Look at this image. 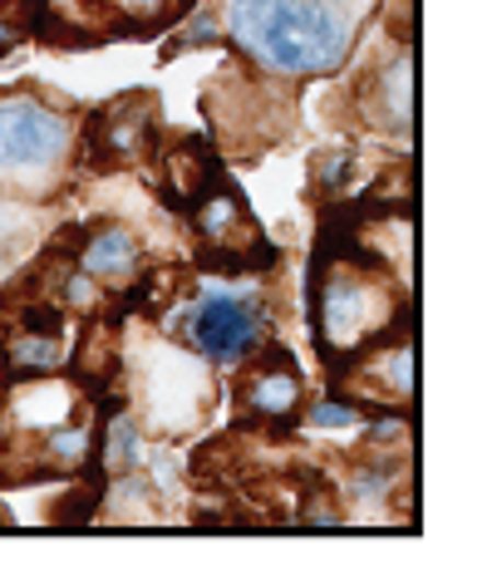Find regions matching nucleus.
<instances>
[{"instance_id":"obj_1","label":"nucleus","mask_w":492,"mask_h":561,"mask_svg":"<svg viewBox=\"0 0 492 561\" xmlns=\"http://www.w3.org/2000/svg\"><path fill=\"white\" fill-rule=\"evenodd\" d=\"M94 448V404L84 385L49 375H15L0 385V478L75 473Z\"/></svg>"},{"instance_id":"obj_2","label":"nucleus","mask_w":492,"mask_h":561,"mask_svg":"<svg viewBox=\"0 0 492 561\" xmlns=\"http://www.w3.org/2000/svg\"><path fill=\"white\" fill-rule=\"evenodd\" d=\"M409 325L404 276L359 247H340L316 272V340L330 365L369 350L389 330Z\"/></svg>"},{"instance_id":"obj_3","label":"nucleus","mask_w":492,"mask_h":561,"mask_svg":"<svg viewBox=\"0 0 492 561\" xmlns=\"http://www.w3.org/2000/svg\"><path fill=\"white\" fill-rule=\"evenodd\" d=\"M227 30L276 75H325L350 49V20L330 0H232Z\"/></svg>"},{"instance_id":"obj_4","label":"nucleus","mask_w":492,"mask_h":561,"mask_svg":"<svg viewBox=\"0 0 492 561\" xmlns=\"http://www.w3.org/2000/svg\"><path fill=\"white\" fill-rule=\"evenodd\" d=\"M69 158V118L35 94H0V187L45 193Z\"/></svg>"},{"instance_id":"obj_5","label":"nucleus","mask_w":492,"mask_h":561,"mask_svg":"<svg viewBox=\"0 0 492 561\" xmlns=\"http://www.w3.org/2000/svg\"><path fill=\"white\" fill-rule=\"evenodd\" d=\"M193 340L217 365H242L261 345V306L232 290H207L193 316Z\"/></svg>"},{"instance_id":"obj_6","label":"nucleus","mask_w":492,"mask_h":561,"mask_svg":"<svg viewBox=\"0 0 492 561\" xmlns=\"http://www.w3.org/2000/svg\"><path fill=\"white\" fill-rule=\"evenodd\" d=\"M345 394L369 399V404H409L414 394V350H409V325L399 330L394 345L375 340L369 350L345 359Z\"/></svg>"},{"instance_id":"obj_7","label":"nucleus","mask_w":492,"mask_h":561,"mask_svg":"<svg viewBox=\"0 0 492 561\" xmlns=\"http://www.w3.org/2000/svg\"><path fill=\"white\" fill-rule=\"evenodd\" d=\"M193 222H197V237L232 266H242L261 252V237H256L247 203L227 183H217V178L193 197Z\"/></svg>"},{"instance_id":"obj_8","label":"nucleus","mask_w":492,"mask_h":561,"mask_svg":"<svg viewBox=\"0 0 492 561\" xmlns=\"http://www.w3.org/2000/svg\"><path fill=\"white\" fill-rule=\"evenodd\" d=\"M153 144V99L144 94H124L114 99L108 108H99L94 118V158L99 163H134V158L148 153Z\"/></svg>"},{"instance_id":"obj_9","label":"nucleus","mask_w":492,"mask_h":561,"mask_svg":"<svg viewBox=\"0 0 492 561\" xmlns=\"http://www.w3.org/2000/svg\"><path fill=\"white\" fill-rule=\"evenodd\" d=\"M300 394H306V379L286 350H266L242 385V404L256 419H290L300 409Z\"/></svg>"},{"instance_id":"obj_10","label":"nucleus","mask_w":492,"mask_h":561,"mask_svg":"<svg viewBox=\"0 0 492 561\" xmlns=\"http://www.w3.org/2000/svg\"><path fill=\"white\" fill-rule=\"evenodd\" d=\"M55 5H69V20L104 35H138L168 25L178 10H187V0H55Z\"/></svg>"},{"instance_id":"obj_11","label":"nucleus","mask_w":492,"mask_h":561,"mask_svg":"<svg viewBox=\"0 0 492 561\" xmlns=\"http://www.w3.org/2000/svg\"><path fill=\"white\" fill-rule=\"evenodd\" d=\"M138 242L128 227H94V232L84 237V247H79V272L89 280H104V286H128V280H138Z\"/></svg>"},{"instance_id":"obj_12","label":"nucleus","mask_w":492,"mask_h":561,"mask_svg":"<svg viewBox=\"0 0 492 561\" xmlns=\"http://www.w3.org/2000/svg\"><path fill=\"white\" fill-rule=\"evenodd\" d=\"M65 359H69V350H65V335H59V320H49V325L25 320V330H20L5 350V365L15 369V375H49V369H59Z\"/></svg>"},{"instance_id":"obj_13","label":"nucleus","mask_w":492,"mask_h":561,"mask_svg":"<svg viewBox=\"0 0 492 561\" xmlns=\"http://www.w3.org/2000/svg\"><path fill=\"white\" fill-rule=\"evenodd\" d=\"M75 365H79V375H84V385H104V379L114 375V365H118V340H114V330H108L104 320H94V325L84 330V345H79Z\"/></svg>"},{"instance_id":"obj_14","label":"nucleus","mask_w":492,"mask_h":561,"mask_svg":"<svg viewBox=\"0 0 492 561\" xmlns=\"http://www.w3.org/2000/svg\"><path fill=\"white\" fill-rule=\"evenodd\" d=\"M409 59H399L394 69H385V75H379V84H385V104H389V118H394L399 128L409 124Z\"/></svg>"},{"instance_id":"obj_15","label":"nucleus","mask_w":492,"mask_h":561,"mask_svg":"<svg viewBox=\"0 0 492 561\" xmlns=\"http://www.w3.org/2000/svg\"><path fill=\"white\" fill-rule=\"evenodd\" d=\"M359 414L355 404H345V399H330V404H320L316 414H310V428H320V434H335V428H355Z\"/></svg>"},{"instance_id":"obj_16","label":"nucleus","mask_w":492,"mask_h":561,"mask_svg":"<svg viewBox=\"0 0 492 561\" xmlns=\"http://www.w3.org/2000/svg\"><path fill=\"white\" fill-rule=\"evenodd\" d=\"M134 424H124V419H118L114 428H108V458H114V463H128V458H134Z\"/></svg>"},{"instance_id":"obj_17","label":"nucleus","mask_w":492,"mask_h":561,"mask_svg":"<svg viewBox=\"0 0 492 561\" xmlns=\"http://www.w3.org/2000/svg\"><path fill=\"white\" fill-rule=\"evenodd\" d=\"M15 232H20V217L10 213V207H0V262L10 256V242H15Z\"/></svg>"},{"instance_id":"obj_18","label":"nucleus","mask_w":492,"mask_h":561,"mask_svg":"<svg viewBox=\"0 0 492 561\" xmlns=\"http://www.w3.org/2000/svg\"><path fill=\"white\" fill-rule=\"evenodd\" d=\"M15 39H20V30H15V25H5V20H0V49H10V45H15Z\"/></svg>"}]
</instances>
